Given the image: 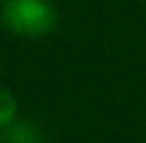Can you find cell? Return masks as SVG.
Wrapping results in <instances>:
<instances>
[{"instance_id":"3957f363","label":"cell","mask_w":146,"mask_h":143,"mask_svg":"<svg viewBox=\"0 0 146 143\" xmlns=\"http://www.w3.org/2000/svg\"><path fill=\"white\" fill-rule=\"evenodd\" d=\"M15 118H18V100L8 90H0V128H8L10 123H15Z\"/></svg>"},{"instance_id":"6da1fadb","label":"cell","mask_w":146,"mask_h":143,"mask_svg":"<svg viewBox=\"0 0 146 143\" xmlns=\"http://www.w3.org/2000/svg\"><path fill=\"white\" fill-rule=\"evenodd\" d=\"M0 20L15 36H44L56 26V10L49 0H5Z\"/></svg>"},{"instance_id":"7a4b0ae2","label":"cell","mask_w":146,"mask_h":143,"mask_svg":"<svg viewBox=\"0 0 146 143\" xmlns=\"http://www.w3.org/2000/svg\"><path fill=\"white\" fill-rule=\"evenodd\" d=\"M3 143H38V133L28 123H10L3 133Z\"/></svg>"}]
</instances>
